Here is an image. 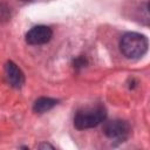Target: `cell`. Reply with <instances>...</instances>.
Returning <instances> with one entry per match:
<instances>
[{"instance_id": "cell-8", "label": "cell", "mask_w": 150, "mask_h": 150, "mask_svg": "<svg viewBox=\"0 0 150 150\" xmlns=\"http://www.w3.org/2000/svg\"><path fill=\"white\" fill-rule=\"evenodd\" d=\"M38 148H50V149H54V146H53V145H50V144H47V143L40 144V145H38Z\"/></svg>"}, {"instance_id": "cell-4", "label": "cell", "mask_w": 150, "mask_h": 150, "mask_svg": "<svg viewBox=\"0 0 150 150\" xmlns=\"http://www.w3.org/2000/svg\"><path fill=\"white\" fill-rule=\"evenodd\" d=\"M53 38V30L50 27L45 25H39L32 27L26 33V42L32 46H40L48 43Z\"/></svg>"}, {"instance_id": "cell-7", "label": "cell", "mask_w": 150, "mask_h": 150, "mask_svg": "<svg viewBox=\"0 0 150 150\" xmlns=\"http://www.w3.org/2000/svg\"><path fill=\"white\" fill-rule=\"evenodd\" d=\"M74 67L75 68H82V67H86V64H87V61H86V59L84 57H82V56H80V57H77V59H75V61H74Z\"/></svg>"}, {"instance_id": "cell-1", "label": "cell", "mask_w": 150, "mask_h": 150, "mask_svg": "<svg viewBox=\"0 0 150 150\" xmlns=\"http://www.w3.org/2000/svg\"><path fill=\"white\" fill-rule=\"evenodd\" d=\"M120 50L129 60L141 59L148 50V39L139 33H125L120 40Z\"/></svg>"}, {"instance_id": "cell-5", "label": "cell", "mask_w": 150, "mask_h": 150, "mask_svg": "<svg viewBox=\"0 0 150 150\" xmlns=\"http://www.w3.org/2000/svg\"><path fill=\"white\" fill-rule=\"evenodd\" d=\"M5 75L7 79V82L13 88H21L25 83V75L22 70L13 62L7 61L5 64Z\"/></svg>"}, {"instance_id": "cell-9", "label": "cell", "mask_w": 150, "mask_h": 150, "mask_svg": "<svg viewBox=\"0 0 150 150\" xmlns=\"http://www.w3.org/2000/svg\"><path fill=\"white\" fill-rule=\"evenodd\" d=\"M21 1H32V0H21Z\"/></svg>"}, {"instance_id": "cell-6", "label": "cell", "mask_w": 150, "mask_h": 150, "mask_svg": "<svg viewBox=\"0 0 150 150\" xmlns=\"http://www.w3.org/2000/svg\"><path fill=\"white\" fill-rule=\"evenodd\" d=\"M57 104V100L52 98V97H39L34 104H33V110L36 114H43L52 108H54Z\"/></svg>"}, {"instance_id": "cell-3", "label": "cell", "mask_w": 150, "mask_h": 150, "mask_svg": "<svg viewBox=\"0 0 150 150\" xmlns=\"http://www.w3.org/2000/svg\"><path fill=\"white\" fill-rule=\"evenodd\" d=\"M103 134L114 142L122 143L127 141L131 135V127L124 120H111L104 123Z\"/></svg>"}, {"instance_id": "cell-2", "label": "cell", "mask_w": 150, "mask_h": 150, "mask_svg": "<svg viewBox=\"0 0 150 150\" xmlns=\"http://www.w3.org/2000/svg\"><path fill=\"white\" fill-rule=\"evenodd\" d=\"M105 116L107 110L103 105L97 104L95 107H87L77 110L74 115V127L77 130L95 128L105 120Z\"/></svg>"}]
</instances>
